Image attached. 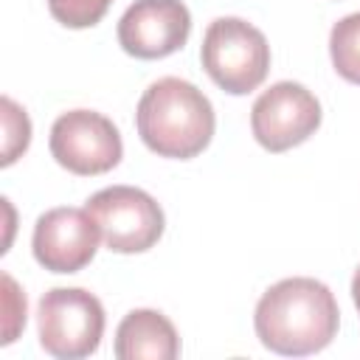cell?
<instances>
[{
	"label": "cell",
	"instance_id": "ba28073f",
	"mask_svg": "<svg viewBox=\"0 0 360 360\" xmlns=\"http://www.w3.org/2000/svg\"><path fill=\"white\" fill-rule=\"evenodd\" d=\"M98 239V225L87 208H51L34 225L31 250L51 273H79L93 262Z\"/></svg>",
	"mask_w": 360,
	"mask_h": 360
},
{
	"label": "cell",
	"instance_id": "4fadbf2b",
	"mask_svg": "<svg viewBox=\"0 0 360 360\" xmlns=\"http://www.w3.org/2000/svg\"><path fill=\"white\" fill-rule=\"evenodd\" d=\"M112 0H48V8L56 22L68 28H90L96 25Z\"/></svg>",
	"mask_w": 360,
	"mask_h": 360
},
{
	"label": "cell",
	"instance_id": "8fae6325",
	"mask_svg": "<svg viewBox=\"0 0 360 360\" xmlns=\"http://www.w3.org/2000/svg\"><path fill=\"white\" fill-rule=\"evenodd\" d=\"M329 56L338 70L352 84H360V11L346 14L329 31Z\"/></svg>",
	"mask_w": 360,
	"mask_h": 360
},
{
	"label": "cell",
	"instance_id": "5bb4252c",
	"mask_svg": "<svg viewBox=\"0 0 360 360\" xmlns=\"http://www.w3.org/2000/svg\"><path fill=\"white\" fill-rule=\"evenodd\" d=\"M3 309H6V321H3V346H6L25 326V295L17 290L8 273H3Z\"/></svg>",
	"mask_w": 360,
	"mask_h": 360
},
{
	"label": "cell",
	"instance_id": "7c38bea8",
	"mask_svg": "<svg viewBox=\"0 0 360 360\" xmlns=\"http://www.w3.org/2000/svg\"><path fill=\"white\" fill-rule=\"evenodd\" d=\"M3 166H11L31 143V121L22 107H17L8 96H3Z\"/></svg>",
	"mask_w": 360,
	"mask_h": 360
},
{
	"label": "cell",
	"instance_id": "6da1fadb",
	"mask_svg": "<svg viewBox=\"0 0 360 360\" xmlns=\"http://www.w3.org/2000/svg\"><path fill=\"white\" fill-rule=\"evenodd\" d=\"M340 309L332 290L309 276L281 278L256 304L253 326L264 349L304 357L326 349L338 335Z\"/></svg>",
	"mask_w": 360,
	"mask_h": 360
},
{
	"label": "cell",
	"instance_id": "277c9868",
	"mask_svg": "<svg viewBox=\"0 0 360 360\" xmlns=\"http://www.w3.org/2000/svg\"><path fill=\"white\" fill-rule=\"evenodd\" d=\"M39 346L59 360L90 357L104 338V307L82 287H53L37 309Z\"/></svg>",
	"mask_w": 360,
	"mask_h": 360
},
{
	"label": "cell",
	"instance_id": "9a60e30c",
	"mask_svg": "<svg viewBox=\"0 0 360 360\" xmlns=\"http://www.w3.org/2000/svg\"><path fill=\"white\" fill-rule=\"evenodd\" d=\"M352 301H354V307L360 312V267L354 270V278H352Z\"/></svg>",
	"mask_w": 360,
	"mask_h": 360
},
{
	"label": "cell",
	"instance_id": "3957f363",
	"mask_svg": "<svg viewBox=\"0 0 360 360\" xmlns=\"http://www.w3.org/2000/svg\"><path fill=\"white\" fill-rule=\"evenodd\" d=\"M200 59L217 87L231 96L256 90L270 70L267 37L239 17H217L202 37Z\"/></svg>",
	"mask_w": 360,
	"mask_h": 360
},
{
	"label": "cell",
	"instance_id": "52a82bcc",
	"mask_svg": "<svg viewBox=\"0 0 360 360\" xmlns=\"http://www.w3.org/2000/svg\"><path fill=\"white\" fill-rule=\"evenodd\" d=\"M321 127V101L298 82L270 84L250 110V132L267 152H287Z\"/></svg>",
	"mask_w": 360,
	"mask_h": 360
},
{
	"label": "cell",
	"instance_id": "5b68a950",
	"mask_svg": "<svg viewBox=\"0 0 360 360\" xmlns=\"http://www.w3.org/2000/svg\"><path fill=\"white\" fill-rule=\"evenodd\" d=\"M101 242L112 253H143L163 236V208L152 194L135 186H110L96 191L87 205Z\"/></svg>",
	"mask_w": 360,
	"mask_h": 360
},
{
	"label": "cell",
	"instance_id": "8992f818",
	"mask_svg": "<svg viewBox=\"0 0 360 360\" xmlns=\"http://www.w3.org/2000/svg\"><path fill=\"white\" fill-rule=\"evenodd\" d=\"M53 160L79 177H93L115 169L124 155L118 127L96 110L62 112L48 138Z\"/></svg>",
	"mask_w": 360,
	"mask_h": 360
},
{
	"label": "cell",
	"instance_id": "30bf717a",
	"mask_svg": "<svg viewBox=\"0 0 360 360\" xmlns=\"http://www.w3.org/2000/svg\"><path fill=\"white\" fill-rule=\"evenodd\" d=\"M118 360H174L180 354V338L174 323L158 309H132L115 329Z\"/></svg>",
	"mask_w": 360,
	"mask_h": 360
},
{
	"label": "cell",
	"instance_id": "7a4b0ae2",
	"mask_svg": "<svg viewBox=\"0 0 360 360\" xmlns=\"http://www.w3.org/2000/svg\"><path fill=\"white\" fill-rule=\"evenodd\" d=\"M135 127L158 158H197L214 138V107L202 90L177 76L152 82L135 110Z\"/></svg>",
	"mask_w": 360,
	"mask_h": 360
},
{
	"label": "cell",
	"instance_id": "9c48e42d",
	"mask_svg": "<svg viewBox=\"0 0 360 360\" xmlns=\"http://www.w3.org/2000/svg\"><path fill=\"white\" fill-rule=\"evenodd\" d=\"M191 14L183 0H135L118 20V45L135 59H163L186 45Z\"/></svg>",
	"mask_w": 360,
	"mask_h": 360
}]
</instances>
